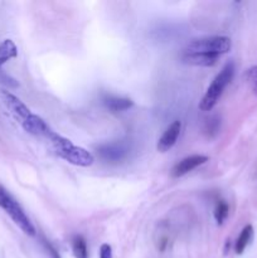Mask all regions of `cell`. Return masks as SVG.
<instances>
[{
  "label": "cell",
  "instance_id": "cell-7",
  "mask_svg": "<svg viewBox=\"0 0 257 258\" xmlns=\"http://www.w3.org/2000/svg\"><path fill=\"white\" fill-rule=\"evenodd\" d=\"M208 160V156L206 155L186 156V158L181 159L179 163H176L175 165H174L170 174L173 178H180V176H184L185 174L190 173L191 170H194V169L198 168V166L206 164Z\"/></svg>",
  "mask_w": 257,
  "mask_h": 258
},
{
  "label": "cell",
  "instance_id": "cell-15",
  "mask_svg": "<svg viewBox=\"0 0 257 258\" xmlns=\"http://www.w3.org/2000/svg\"><path fill=\"white\" fill-rule=\"evenodd\" d=\"M100 258H113L112 256V248L110 244L103 243L100 247Z\"/></svg>",
  "mask_w": 257,
  "mask_h": 258
},
{
  "label": "cell",
  "instance_id": "cell-4",
  "mask_svg": "<svg viewBox=\"0 0 257 258\" xmlns=\"http://www.w3.org/2000/svg\"><path fill=\"white\" fill-rule=\"evenodd\" d=\"M232 42L228 37L213 35V37L194 39L185 47L183 53H196V54H208L219 57L231 50Z\"/></svg>",
  "mask_w": 257,
  "mask_h": 258
},
{
  "label": "cell",
  "instance_id": "cell-2",
  "mask_svg": "<svg viewBox=\"0 0 257 258\" xmlns=\"http://www.w3.org/2000/svg\"><path fill=\"white\" fill-rule=\"evenodd\" d=\"M233 76L234 63H226L224 67L221 70V72H219L218 75L214 77V80L212 81L211 86L208 87L207 92L204 93L203 98H202L201 103H199V108H201L202 111H211L212 108L217 105V102H218V100L221 98V96L223 95L226 87L231 83V81L233 80Z\"/></svg>",
  "mask_w": 257,
  "mask_h": 258
},
{
  "label": "cell",
  "instance_id": "cell-10",
  "mask_svg": "<svg viewBox=\"0 0 257 258\" xmlns=\"http://www.w3.org/2000/svg\"><path fill=\"white\" fill-rule=\"evenodd\" d=\"M252 237H253V227H252L251 224H248V226H246L242 229L238 238H237L236 243H234V251H236L237 254L243 253L244 249L247 248V246L251 243Z\"/></svg>",
  "mask_w": 257,
  "mask_h": 258
},
{
  "label": "cell",
  "instance_id": "cell-1",
  "mask_svg": "<svg viewBox=\"0 0 257 258\" xmlns=\"http://www.w3.org/2000/svg\"><path fill=\"white\" fill-rule=\"evenodd\" d=\"M47 139L52 144L55 154L72 165L87 168V166L92 165L93 161H95V158L90 151L81 148V146L73 145L72 141L58 135L54 131H52Z\"/></svg>",
  "mask_w": 257,
  "mask_h": 258
},
{
  "label": "cell",
  "instance_id": "cell-3",
  "mask_svg": "<svg viewBox=\"0 0 257 258\" xmlns=\"http://www.w3.org/2000/svg\"><path fill=\"white\" fill-rule=\"evenodd\" d=\"M0 208L4 209L5 213L13 219L15 224L28 236H35V228L27 216L19 202L7 190L3 185H0Z\"/></svg>",
  "mask_w": 257,
  "mask_h": 258
},
{
  "label": "cell",
  "instance_id": "cell-16",
  "mask_svg": "<svg viewBox=\"0 0 257 258\" xmlns=\"http://www.w3.org/2000/svg\"><path fill=\"white\" fill-rule=\"evenodd\" d=\"M43 244H44L45 249H47L48 254H49L50 258H60L59 253H58V252H57V249H55L54 247H53L52 244L49 243V242H48V241H43Z\"/></svg>",
  "mask_w": 257,
  "mask_h": 258
},
{
  "label": "cell",
  "instance_id": "cell-8",
  "mask_svg": "<svg viewBox=\"0 0 257 258\" xmlns=\"http://www.w3.org/2000/svg\"><path fill=\"white\" fill-rule=\"evenodd\" d=\"M181 131V122L180 121H174L169 125V127L164 131V134L161 135V138L158 141V150L160 153H166V151L170 150L174 145L178 141L179 136H180Z\"/></svg>",
  "mask_w": 257,
  "mask_h": 258
},
{
  "label": "cell",
  "instance_id": "cell-11",
  "mask_svg": "<svg viewBox=\"0 0 257 258\" xmlns=\"http://www.w3.org/2000/svg\"><path fill=\"white\" fill-rule=\"evenodd\" d=\"M18 55V48L15 43L10 39H5L4 42L0 43V67L8 62L12 58Z\"/></svg>",
  "mask_w": 257,
  "mask_h": 258
},
{
  "label": "cell",
  "instance_id": "cell-6",
  "mask_svg": "<svg viewBox=\"0 0 257 258\" xmlns=\"http://www.w3.org/2000/svg\"><path fill=\"white\" fill-rule=\"evenodd\" d=\"M97 153L106 163L117 164L126 159L128 154V146L123 143L105 144L97 149Z\"/></svg>",
  "mask_w": 257,
  "mask_h": 258
},
{
  "label": "cell",
  "instance_id": "cell-13",
  "mask_svg": "<svg viewBox=\"0 0 257 258\" xmlns=\"http://www.w3.org/2000/svg\"><path fill=\"white\" fill-rule=\"evenodd\" d=\"M229 214V207L228 204L224 201H218V203L216 204V208H214V218H216L217 223L221 226L224 223V221L227 219Z\"/></svg>",
  "mask_w": 257,
  "mask_h": 258
},
{
  "label": "cell",
  "instance_id": "cell-14",
  "mask_svg": "<svg viewBox=\"0 0 257 258\" xmlns=\"http://www.w3.org/2000/svg\"><path fill=\"white\" fill-rule=\"evenodd\" d=\"M244 77H246V81L247 83H248L252 92L257 95V66H252V67H249L248 70L246 71Z\"/></svg>",
  "mask_w": 257,
  "mask_h": 258
},
{
  "label": "cell",
  "instance_id": "cell-12",
  "mask_svg": "<svg viewBox=\"0 0 257 258\" xmlns=\"http://www.w3.org/2000/svg\"><path fill=\"white\" fill-rule=\"evenodd\" d=\"M72 251L76 258H88L87 242H86V239L81 234L73 237Z\"/></svg>",
  "mask_w": 257,
  "mask_h": 258
},
{
  "label": "cell",
  "instance_id": "cell-9",
  "mask_svg": "<svg viewBox=\"0 0 257 258\" xmlns=\"http://www.w3.org/2000/svg\"><path fill=\"white\" fill-rule=\"evenodd\" d=\"M103 103L111 112H122V111L128 110L134 106V102L130 98L116 97V96H107L103 100Z\"/></svg>",
  "mask_w": 257,
  "mask_h": 258
},
{
  "label": "cell",
  "instance_id": "cell-5",
  "mask_svg": "<svg viewBox=\"0 0 257 258\" xmlns=\"http://www.w3.org/2000/svg\"><path fill=\"white\" fill-rule=\"evenodd\" d=\"M0 96H2L3 102L5 103L8 110L14 115V117L19 121L20 125L27 122V121L33 116V113L30 112L29 108H28L17 96L10 93L9 91L3 90L2 92H0Z\"/></svg>",
  "mask_w": 257,
  "mask_h": 258
}]
</instances>
